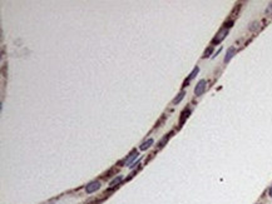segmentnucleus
Masks as SVG:
<instances>
[{"mask_svg":"<svg viewBox=\"0 0 272 204\" xmlns=\"http://www.w3.org/2000/svg\"><path fill=\"white\" fill-rule=\"evenodd\" d=\"M227 34H228V29H225V28H223V29H221L217 34H216V37L213 38V40H212V44H218V43H221L223 39L226 38Z\"/></svg>","mask_w":272,"mask_h":204,"instance_id":"obj_1","label":"nucleus"},{"mask_svg":"<svg viewBox=\"0 0 272 204\" xmlns=\"http://www.w3.org/2000/svg\"><path fill=\"white\" fill-rule=\"evenodd\" d=\"M206 80H199L198 82V84L196 85V88H194V94L196 95H202L203 93H205V90H206Z\"/></svg>","mask_w":272,"mask_h":204,"instance_id":"obj_2","label":"nucleus"},{"mask_svg":"<svg viewBox=\"0 0 272 204\" xmlns=\"http://www.w3.org/2000/svg\"><path fill=\"white\" fill-rule=\"evenodd\" d=\"M99 187H101V183L97 182V180H94V182H90L88 185L85 187V192L88 194H90V193H94L95 190H98L99 189Z\"/></svg>","mask_w":272,"mask_h":204,"instance_id":"obj_3","label":"nucleus"},{"mask_svg":"<svg viewBox=\"0 0 272 204\" xmlns=\"http://www.w3.org/2000/svg\"><path fill=\"white\" fill-rule=\"evenodd\" d=\"M138 155H139V154H138V151H137V150H133V151H132V153H130V154L126 158V160L122 163V165H129V164H130L132 162H133L134 159L138 157Z\"/></svg>","mask_w":272,"mask_h":204,"instance_id":"obj_4","label":"nucleus"},{"mask_svg":"<svg viewBox=\"0 0 272 204\" xmlns=\"http://www.w3.org/2000/svg\"><path fill=\"white\" fill-rule=\"evenodd\" d=\"M236 53V49L233 46H231L228 50H227V54H226V57H225V63H228L232 58H233V55Z\"/></svg>","mask_w":272,"mask_h":204,"instance_id":"obj_5","label":"nucleus"},{"mask_svg":"<svg viewBox=\"0 0 272 204\" xmlns=\"http://www.w3.org/2000/svg\"><path fill=\"white\" fill-rule=\"evenodd\" d=\"M189 114H191V109H185V110H183V113L181 114L182 117H181V119H179V125H182V124L186 122V119L189 117Z\"/></svg>","mask_w":272,"mask_h":204,"instance_id":"obj_6","label":"nucleus"},{"mask_svg":"<svg viewBox=\"0 0 272 204\" xmlns=\"http://www.w3.org/2000/svg\"><path fill=\"white\" fill-rule=\"evenodd\" d=\"M198 71H199V68H198V66H196V68H194V69H193V71H192V73L189 74V77H188V78H187V80L185 82V84H183V86H186V85H187V84H188V82H191V80H192V79H193V78L196 77V75H197V74H198Z\"/></svg>","mask_w":272,"mask_h":204,"instance_id":"obj_7","label":"nucleus"},{"mask_svg":"<svg viewBox=\"0 0 272 204\" xmlns=\"http://www.w3.org/2000/svg\"><path fill=\"white\" fill-rule=\"evenodd\" d=\"M152 144H153V139H148L147 142H144V143L142 144V145H141V148H139V149H141V150H146L147 148H149V147L152 145Z\"/></svg>","mask_w":272,"mask_h":204,"instance_id":"obj_8","label":"nucleus"},{"mask_svg":"<svg viewBox=\"0 0 272 204\" xmlns=\"http://www.w3.org/2000/svg\"><path fill=\"white\" fill-rule=\"evenodd\" d=\"M121 182H122V177H121V175H118V177L115 178L114 180L110 183V187H112V189H113V188H115V187H118V185H119V183H121Z\"/></svg>","mask_w":272,"mask_h":204,"instance_id":"obj_9","label":"nucleus"},{"mask_svg":"<svg viewBox=\"0 0 272 204\" xmlns=\"http://www.w3.org/2000/svg\"><path fill=\"white\" fill-rule=\"evenodd\" d=\"M171 135H172V133H169V134H167V135H166V137H164V138H163V139H162V140H161V142H159V144H158V147H159V148H162L163 145H164V143H166V142L168 140V139H169V138H171Z\"/></svg>","mask_w":272,"mask_h":204,"instance_id":"obj_10","label":"nucleus"},{"mask_svg":"<svg viewBox=\"0 0 272 204\" xmlns=\"http://www.w3.org/2000/svg\"><path fill=\"white\" fill-rule=\"evenodd\" d=\"M183 98H185V91H182V93H181V94H178V97H177V98H176V99H174V100H173V104H178L179 102H181V100H182V99H183Z\"/></svg>","mask_w":272,"mask_h":204,"instance_id":"obj_11","label":"nucleus"},{"mask_svg":"<svg viewBox=\"0 0 272 204\" xmlns=\"http://www.w3.org/2000/svg\"><path fill=\"white\" fill-rule=\"evenodd\" d=\"M212 51H213V46H210L208 49H207L205 51V54H203V58H207V57H210V55L212 54Z\"/></svg>","mask_w":272,"mask_h":204,"instance_id":"obj_12","label":"nucleus"},{"mask_svg":"<svg viewBox=\"0 0 272 204\" xmlns=\"http://www.w3.org/2000/svg\"><path fill=\"white\" fill-rule=\"evenodd\" d=\"M260 28V24L257 23V21H255L253 24H252V26H250V30H252V31H255L256 29H258Z\"/></svg>","mask_w":272,"mask_h":204,"instance_id":"obj_13","label":"nucleus"},{"mask_svg":"<svg viewBox=\"0 0 272 204\" xmlns=\"http://www.w3.org/2000/svg\"><path fill=\"white\" fill-rule=\"evenodd\" d=\"M269 195H270V197H272V185H271V188H270V190H269Z\"/></svg>","mask_w":272,"mask_h":204,"instance_id":"obj_14","label":"nucleus"},{"mask_svg":"<svg viewBox=\"0 0 272 204\" xmlns=\"http://www.w3.org/2000/svg\"><path fill=\"white\" fill-rule=\"evenodd\" d=\"M137 165H139V162H137V163H134L133 165H132V168H135V167H137Z\"/></svg>","mask_w":272,"mask_h":204,"instance_id":"obj_15","label":"nucleus"}]
</instances>
